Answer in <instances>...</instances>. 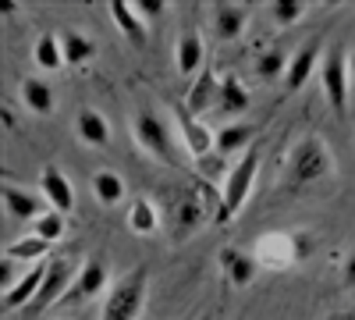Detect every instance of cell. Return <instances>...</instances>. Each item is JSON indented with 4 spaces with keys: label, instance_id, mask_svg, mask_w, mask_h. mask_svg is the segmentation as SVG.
I'll return each mask as SVG.
<instances>
[{
    "label": "cell",
    "instance_id": "7c38bea8",
    "mask_svg": "<svg viewBox=\"0 0 355 320\" xmlns=\"http://www.w3.org/2000/svg\"><path fill=\"white\" fill-rule=\"evenodd\" d=\"M110 22H114V28L125 36V43L132 47V50H146L150 47V25L142 22V15L135 11V4H125V0H110Z\"/></svg>",
    "mask_w": 355,
    "mask_h": 320
},
{
    "label": "cell",
    "instance_id": "6da1fadb",
    "mask_svg": "<svg viewBox=\"0 0 355 320\" xmlns=\"http://www.w3.org/2000/svg\"><path fill=\"white\" fill-rule=\"evenodd\" d=\"M334 174V153L320 135H302L284 157L281 167V189L284 192H306Z\"/></svg>",
    "mask_w": 355,
    "mask_h": 320
},
{
    "label": "cell",
    "instance_id": "d590c367",
    "mask_svg": "<svg viewBox=\"0 0 355 320\" xmlns=\"http://www.w3.org/2000/svg\"><path fill=\"white\" fill-rule=\"evenodd\" d=\"M348 75H352V82H355V50H348Z\"/></svg>",
    "mask_w": 355,
    "mask_h": 320
},
{
    "label": "cell",
    "instance_id": "4316f807",
    "mask_svg": "<svg viewBox=\"0 0 355 320\" xmlns=\"http://www.w3.org/2000/svg\"><path fill=\"white\" fill-rule=\"evenodd\" d=\"M46 253H50V242H43L40 235H21V239L8 242V249H4V256L21 260L25 267H28V264H40V260H46Z\"/></svg>",
    "mask_w": 355,
    "mask_h": 320
},
{
    "label": "cell",
    "instance_id": "e0dca14e",
    "mask_svg": "<svg viewBox=\"0 0 355 320\" xmlns=\"http://www.w3.org/2000/svg\"><path fill=\"white\" fill-rule=\"evenodd\" d=\"M174 68L182 78H196L202 68H206V43L196 28H185L178 36V47H174Z\"/></svg>",
    "mask_w": 355,
    "mask_h": 320
},
{
    "label": "cell",
    "instance_id": "74e56055",
    "mask_svg": "<svg viewBox=\"0 0 355 320\" xmlns=\"http://www.w3.org/2000/svg\"><path fill=\"white\" fill-rule=\"evenodd\" d=\"M61 320H75V317H61Z\"/></svg>",
    "mask_w": 355,
    "mask_h": 320
},
{
    "label": "cell",
    "instance_id": "d6a6232c",
    "mask_svg": "<svg viewBox=\"0 0 355 320\" xmlns=\"http://www.w3.org/2000/svg\"><path fill=\"white\" fill-rule=\"evenodd\" d=\"M341 281H345V288H352V292H355V249L348 253L345 267H341Z\"/></svg>",
    "mask_w": 355,
    "mask_h": 320
},
{
    "label": "cell",
    "instance_id": "9a60e30c",
    "mask_svg": "<svg viewBox=\"0 0 355 320\" xmlns=\"http://www.w3.org/2000/svg\"><path fill=\"white\" fill-rule=\"evenodd\" d=\"M75 139L89 150H107L110 146V121L96 107H78L75 110Z\"/></svg>",
    "mask_w": 355,
    "mask_h": 320
},
{
    "label": "cell",
    "instance_id": "7402d4cb",
    "mask_svg": "<svg viewBox=\"0 0 355 320\" xmlns=\"http://www.w3.org/2000/svg\"><path fill=\"white\" fill-rule=\"evenodd\" d=\"M21 103H25L28 114L46 118V114H53V107H57V93H53V85L46 78H25L21 82Z\"/></svg>",
    "mask_w": 355,
    "mask_h": 320
},
{
    "label": "cell",
    "instance_id": "603a6c76",
    "mask_svg": "<svg viewBox=\"0 0 355 320\" xmlns=\"http://www.w3.org/2000/svg\"><path fill=\"white\" fill-rule=\"evenodd\" d=\"M252 146H256V125H249V121H231L217 132V153L220 157H227V153L242 157Z\"/></svg>",
    "mask_w": 355,
    "mask_h": 320
},
{
    "label": "cell",
    "instance_id": "1f68e13d",
    "mask_svg": "<svg viewBox=\"0 0 355 320\" xmlns=\"http://www.w3.org/2000/svg\"><path fill=\"white\" fill-rule=\"evenodd\" d=\"M135 11L142 15V22H146V25H150V22H153V18H160L167 8L160 4V0H139V4H135Z\"/></svg>",
    "mask_w": 355,
    "mask_h": 320
},
{
    "label": "cell",
    "instance_id": "ffe728a7",
    "mask_svg": "<svg viewBox=\"0 0 355 320\" xmlns=\"http://www.w3.org/2000/svg\"><path fill=\"white\" fill-rule=\"evenodd\" d=\"M61 50H64V68H85L89 61L96 57V43L89 40L85 33H78V28H61Z\"/></svg>",
    "mask_w": 355,
    "mask_h": 320
},
{
    "label": "cell",
    "instance_id": "836d02e7",
    "mask_svg": "<svg viewBox=\"0 0 355 320\" xmlns=\"http://www.w3.org/2000/svg\"><path fill=\"white\" fill-rule=\"evenodd\" d=\"M0 118H4V128H15V114H11V107L0 110Z\"/></svg>",
    "mask_w": 355,
    "mask_h": 320
},
{
    "label": "cell",
    "instance_id": "d6986e66",
    "mask_svg": "<svg viewBox=\"0 0 355 320\" xmlns=\"http://www.w3.org/2000/svg\"><path fill=\"white\" fill-rule=\"evenodd\" d=\"M46 264H50V260H40V264L25 267L18 285L4 292V306L8 310H28V306H33V299L40 296V288H43V278H46Z\"/></svg>",
    "mask_w": 355,
    "mask_h": 320
},
{
    "label": "cell",
    "instance_id": "3957f363",
    "mask_svg": "<svg viewBox=\"0 0 355 320\" xmlns=\"http://www.w3.org/2000/svg\"><path fill=\"white\" fill-rule=\"evenodd\" d=\"M256 174H259V146L245 150L239 160H234L220 182V214L217 224H227L242 214V207L249 203V192L256 185Z\"/></svg>",
    "mask_w": 355,
    "mask_h": 320
},
{
    "label": "cell",
    "instance_id": "52a82bcc",
    "mask_svg": "<svg viewBox=\"0 0 355 320\" xmlns=\"http://www.w3.org/2000/svg\"><path fill=\"white\" fill-rule=\"evenodd\" d=\"M171 114H174V125H178V142L185 146L189 157L206 160V157L217 153V132H210L196 114H189L185 103H171Z\"/></svg>",
    "mask_w": 355,
    "mask_h": 320
},
{
    "label": "cell",
    "instance_id": "5b68a950",
    "mask_svg": "<svg viewBox=\"0 0 355 320\" xmlns=\"http://www.w3.org/2000/svg\"><path fill=\"white\" fill-rule=\"evenodd\" d=\"M132 139L146 157H153L160 164H178V153H174L178 135L164 121V114H157L153 107H139L132 114Z\"/></svg>",
    "mask_w": 355,
    "mask_h": 320
},
{
    "label": "cell",
    "instance_id": "7a4b0ae2",
    "mask_svg": "<svg viewBox=\"0 0 355 320\" xmlns=\"http://www.w3.org/2000/svg\"><path fill=\"white\" fill-rule=\"evenodd\" d=\"M146 296H150V271L139 264L107 288L96 320H139V313L146 310Z\"/></svg>",
    "mask_w": 355,
    "mask_h": 320
},
{
    "label": "cell",
    "instance_id": "ba28073f",
    "mask_svg": "<svg viewBox=\"0 0 355 320\" xmlns=\"http://www.w3.org/2000/svg\"><path fill=\"white\" fill-rule=\"evenodd\" d=\"M78 274V264L71 256H53L50 264H46V278H43V288H40V296L33 299V306H28V313H43L57 303H64L68 296V288Z\"/></svg>",
    "mask_w": 355,
    "mask_h": 320
},
{
    "label": "cell",
    "instance_id": "8992f818",
    "mask_svg": "<svg viewBox=\"0 0 355 320\" xmlns=\"http://www.w3.org/2000/svg\"><path fill=\"white\" fill-rule=\"evenodd\" d=\"M320 90L327 96V107L338 114H348V100H352V75H348V50L345 47H331L320 61Z\"/></svg>",
    "mask_w": 355,
    "mask_h": 320
},
{
    "label": "cell",
    "instance_id": "8d00e7d4",
    "mask_svg": "<svg viewBox=\"0 0 355 320\" xmlns=\"http://www.w3.org/2000/svg\"><path fill=\"white\" fill-rule=\"evenodd\" d=\"M199 320H214V317H210V313H206V317H199Z\"/></svg>",
    "mask_w": 355,
    "mask_h": 320
},
{
    "label": "cell",
    "instance_id": "44dd1931",
    "mask_svg": "<svg viewBox=\"0 0 355 320\" xmlns=\"http://www.w3.org/2000/svg\"><path fill=\"white\" fill-rule=\"evenodd\" d=\"M252 103L249 90L242 85V78L234 75H224L220 78V96H217V110L214 114H224V118H239V114H245Z\"/></svg>",
    "mask_w": 355,
    "mask_h": 320
},
{
    "label": "cell",
    "instance_id": "e575fe53",
    "mask_svg": "<svg viewBox=\"0 0 355 320\" xmlns=\"http://www.w3.org/2000/svg\"><path fill=\"white\" fill-rule=\"evenodd\" d=\"M0 15L11 18V15H18V8H15V4H0Z\"/></svg>",
    "mask_w": 355,
    "mask_h": 320
},
{
    "label": "cell",
    "instance_id": "83f0119b",
    "mask_svg": "<svg viewBox=\"0 0 355 320\" xmlns=\"http://www.w3.org/2000/svg\"><path fill=\"white\" fill-rule=\"evenodd\" d=\"M64 231H68V217L61 214V210H46L40 221H33L28 224V235H40L43 242H61L64 239Z\"/></svg>",
    "mask_w": 355,
    "mask_h": 320
},
{
    "label": "cell",
    "instance_id": "2e32d148",
    "mask_svg": "<svg viewBox=\"0 0 355 320\" xmlns=\"http://www.w3.org/2000/svg\"><path fill=\"white\" fill-rule=\"evenodd\" d=\"M249 18H252V4H214L210 8V28L220 43L239 40Z\"/></svg>",
    "mask_w": 355,
    "mask_h": 320
},
{
    "label": "cell",
    "instance_id": "d4e9b609",
    "mask_svg": "<svg viewBox=\"0 0 355 320\" xmlns=\"http://www.w3.org/2000/svg\"><path fill=\"white\" fill-rule=\"evenodd\" d=\"M125 178L117 171H110V167H100L96 174H93V196H96V203L100 207H117V203L125 199Z\"/></svg>",
    "mask_w": 355,
    "mask_h": 320
},
{
    "label": "cell",
    "instance_id": "cb8c5ba5",
    "mask_svg": "<svg viewBox=\"0 0 355 320\" xmlns=\"http://www.w3.org/2000/svg\"><path fill=\"white\" fill-rule=\"evenodd\" d=\"M128 228H132V235H142V239L157 235V228H160V210H157V203L146 199V196H139L132 207H128Z\"/></svg>",
    "mask_w": 355,
    "mask_h": 320
},
{
    "label": "cell",
    "instance_id": "8fae6325",
    "mask_svg": "<svg viewBox=\"0 0 355 320\" xmlns=\"http://www.w3.org/2000/svg\"><path fill=\"white\" fill-rule=\"evenodd\" d=\"M107 285H110L107 264H103V260H96V256H89V260H82V264H78V274H75V281L68 288L64 303H89V299H96Z\"/></svg>",
    "mask_w": 355,
    "mask_h": 320
},
{
    "label": "cell",
    "instance_id": "4dcf8cb0",
    "mask_svg": "<svg viewBox=\"0 0 355 320\" xmlns=\"http://www.w3.org/2000/svg\"><path fill=\"white\" fill-rule=\"evenodd\" d=\"M18 264L21 260H15V256H0V288H15L18 285Z\"/></svg>",
    "mask_w": 355,
    "mask_h": 320
},
{
    "label": "cell",
    "instance_id": "484cf974",
    "mask_svg": "<svg viewBox=\"0 0 355 320\" xmlns=\"http://www.w3.org/2000/svg\"><path fill=\"white\" fill-rule=\"evenodd\" d=\"M33 61L43 71H61L64 68V50H61V36L57 33H43L33 47Z\"/></svg>",
    "mask_w": 355,
    "mask_h": 320
},
{
    "label": "cell",
    "instance_id": "9c48e42d",
    "mask_svg": "<svg viewBox=\"0 0 355 320\" xmlns=\"http://www.w3.org/2000/svg\"><path fill=\"white\" fill-rule=\"evenodd\" d=\"M323 53H327L323 50V36H313L288 57V71H284V90L288 93H299L302 85L313 78V68L323 61Z\"/></svg>",
    "mask_w": 355,
    "mask_h": 320
},
{
    "label": "cell",
    "instance_id": "30bf717a",
    "mask_svg": "<svg viewBox=\"0 0 355 320\" xmlns=\"http://www.w3.org/2000/svg\"><path fill=\"white\" fill-rule=\"evenodd\" d=\"M0 199H4L8 217L18 221V224H33V221H40V217L50 210V203H46L43 196L28 192V189H21V185H15V182L0 185Z\"/></svg>",
    "mask_w": 355,
    "mask_h": 320
},
{
    "label": "cell",
    "instance_id": "5bb4252c",
    "mask_svg": "<svg viewBox=\"0 0 355 320\" xmlns=\"http://www.w3.org/2000/svg\"><path fill=\"white\" fill-rule=\"evenodd\" d=\"M40 196L50 203V210H61L64 217H68L71 207H75V189H71V182H68V174L57 167V164H46V167L40 171Z\"/></svg>",
    "mask_w": 355,
    "mask_h": 320
},
{
    "label": "cell",
    "instance_id": "4fadbf2b",
    "mask_svg": "<svg viewBox=\"0 0 355 320\" xmlns=\"http://www.w3.org/2000/svg\"><path fill=\"white\" fill-rule=\"evenodd\" d=\"M217 264H220V274L227 278V285L234 288H249L259 274V264H256V256L239 249V246H224L217 253Z\"/></svg>",
    "mask_w": 355,
    "mask_h": 320
},
{
    "label": "cell",
    "instance_id": "f546056e",
    "mask_svg": "<svg viewBox=\"0 0 355 320\" xmlns=\"http://www.w3.org/2000/svg\"><path fill=\"white\" fill-rule=\"evenodd\" d=\"M252 71H256V78H263V82L284 78V71H288V57H284V50H277V47L263 50L256 61H252Z\"/></svg>",
    "mask_w": 355,
    "mask_h": 320
},
{
    "label": "cell",
    "instance_id": "277c9868",
    "mask_svg": "<svg viewBox=\"0 0 355 320\" xmlns=\"http://www.w3.org/2000/svg\"><path fill=\"white\" fill-rule=\"evenodd\" d=\"M309 253H313V239L306 231H266L252 246L256 264L266 271H288L295 264H302Z\"/></svg>",
    "mask_w": 355,
    "mask_h": 320
},
{
    "label": "cell",
    "instance_id": "f1b7e54d",
    "mask_svg": "<svg viewBox=\"0 0 355 320\" xmlns=\"http://www.w3.org/2000/svg\"><path fill=\"white\" fill-rule=\"evenodd\" d=\"M306 4L302 0H270L266 4V15H270V22L277 25V28H291V25H299L302 18H306Z\"/></svg>",
    "mask_w": 355,
    "mask_h": 320
},
{
    "label": "cell",
    "instance_id": "ac0fdd59",
    "mask_svg": "<svg viewBox=\"0 0 355 320\" xmlns=\"http://www.w3.org/2000/svg\"><path fill=\"white\" fill-rule=\"evenodd\" d=\"M217 96H220V78L214 75V68L206 65L196 78H192V85H189V96H185V107H189V114H210V110H217Z\"/></svg>",
    "mask_w": 355,
    "mask_h": 320
}]
</instances>
